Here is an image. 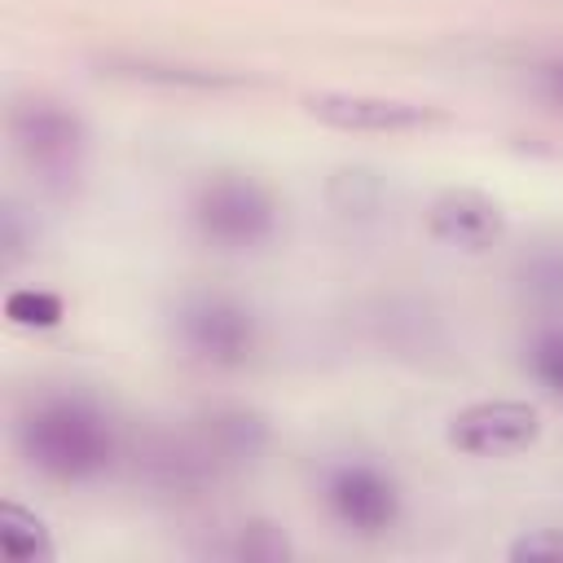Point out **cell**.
<instances>
[{
    "label": "cell",
    "instance_id": "1",
    "mask_svg": "<svg viewBox=\"0 0 563 563\" xmlns=\"http://www.w3.org/2000/svg\"><path fill=\"white\" fill-rule=\"evenodd\" d=\"M18 444L22 457L57 484H88L119 457V431L110 413L79 391L40 396L18 422Z\"/></svg>",
    "mask_w": 563,
    "mask_h": 563
},
{
    "label": "cell",
    "instance_id": "2",
    "mask_svg": "<svg viewBox=\"0 0 563 563\" xmlns=\"http://www.w3.org/2000/svg\"><path fill=\"white\" fill-rule=\"evenodd\" d=\"M189 220L198 238L216 251H260L277 233V202L260 180L242 172H220L198 185Z\"/></svg>",
    "mask_w": 563,
    "mask_h": 563
},
{
    "label": "cell",
    "instance_id": "3",
    "mask_svg": "<svg viewBox=\"0 0 563 563\" xmlns=\"http://www.w3.org/2000/svg\"><path fill=\"white\" fill-rule=\"evenodd\" d=\"M172 330L180 339V347L216 369H233L246 365L255 343H260V321L246 303H238L233 295H216V290H198L185 295L176 303Z\"/></svg>",
    "mask_w": 563,
    "mask_h": 563
},
{
    "label": "cell",
    "instance_id": "4",
    "mask_svg": "<svg viewBox=\"0 0 563 563\" xmlns=\"http://www.w3.org/2000/svg\"><path fill=\"white\" fill-rule=\"evenodd\" d=\"M321 501H325L330 519L352 537H383L396 528V519L405 510L396 475L365 457L334 462L321 479Z\"/></svg>",
    "mask_w": 563,
    "mask_h": 563
},
{
    "label": "cell",
    "instance_id": "5",
    "mask_svg": "<svg viewBox=\"0 0 563 563\" xmlns=\"http://www.w3.org/2000/svg\"><path fill=\"white\" fill-rule=\"evenodd\" d=\"M9 136H13L18 154L44 176H75L84 145H88L84 119L75 110H66L62 101H48V97L13 106Z\"/></svg>",
    "mask_w": 563,
    "mask_h": 563
},
{
    "label": "cell",
    "instance_id": "6",
    "mask_svg": "<svg viewBox=\"0 0 563 563\" xmlns=\"http://www.w3.org/2000/svg\"><path fill=\"white\" fill-rule=\"evenodd\" d=\"M541 413L528 400H475L449 418V444L466 457H510L532 449Z\"/></svg>",
    "mask_w": 563,
    "mask_h": 563
},
{
    "label": "cell",
    "instance_id": "7",
    "mask_svg": "<svg viewBox=\"0 0 563 563\" xmlns=\"http://www.w3.org/2000/svg\"><path fill=\"white\" fill-rule=\"evenodd\" d=\"M303 110L339 132H418L440 123L435 110L418 101H396V97H374V92H308Z\"/></svg>",
    "mask_w": 563,
    "mask_h": 563
},
{
    "label": "cell",
    "instance_id": "8",
    "mask_svg": "<svg viewBox=\"0 0 563 563\" xmlns=\"http://www.w3.org/2000/svg\"><path fill=\"white\" fill-rule=\"evenodd\" d=\"M427 233L453 251H488L506 238V211L479 189H444L427 207Z\"/></svg>",
    "mask_w": 563,
    "mask_h": 563
},
{
    "label": "cell",
    "instance_id": "9",
    "mask_svg": "<svg viewBox=\"0 0 563 563\" xmlns=\"http://www.w3.org/2000/svg\"><path fill=\"white\" fill-rule=\"evenodd\" d=\"M268 440V427L260 413H246V409H220L211 418H202V435H198V449L202 457L211 462V471L220 466H238V462H251Z\"/></svg>",
    "mask_w": 563,
    "mask_h": 563
},
{
    "label": "cell",
    "instance_id": "10",
    "mask_svg": "<svg viewBox=\"0 0 563 563\" xmlns=\"http://www.w3.org/2000/svg\"><path fill=\"white\" fill-rule=\"evenodd\" d=\"M519 295L532 299L545 312H563V242H541L532 246L519 268H515Z\"/></svg>",
    "mask_w": 563,
    "mask_h": 563
},
{
    "label": "cell",
    "instance_id": "11",
    "mask_svg": "<svg viewBox=\"0 0 563 563\" xmlns=\"http://www.w3.org/2000/svg\"><path fill=\"white\" fill-rule=\"evenodd\" d=\"M0 554L9 563H53V537L40 515H31L18 501L0 506Z\"/></svg>",
    "mask_w": 563,
    "mask_h": 563
},
{
    "label": "cell",
    "instance_id": "12",
    "mask_svg": "<svg viewBox=\"0 0 563 563\" xmlns=\"http://www.w3.org/2000/svg\"><path fill=\"white\" fill-rule=\"evenodd\" d=\"M523 369L537 387H545L554 400H563V325H541L523 343Z\"/></svg>",
    "mask_w": 563,
    "mask_h": 563
},
{
    "label": "cell",
    "instance_id": "13",
    "mask_svg": "<svg viewBox=\"0 0 563 563\" xmlns=\"http://www.w3.org/2000/svg\"><path fill=\"white\" fill-rule=\"evenodd\" d=\"M4 317H9V325H22V330H53V325H62L66 303L53 290L18 286L4 295Z\"/></svg>",
    "mask_w": 563,
    "mask_h": 563
},
{
    "label": "cell",
    "instance_id": "14",
    "mask_svg": "<svg viewBox=\"0 0 563 563\" xmlns=\"http://www.w3.org/2000/svg\"><path fill=\"white\" fill-rule=\"evenodd\" d=\"M233 559H246V563H273V559H286L290 554V541L273 528V523H242L238 528V541L229 545Z\"/></svg>",
    "mask_w": 563,
    "mask_h": 563
},
{
    "label": "cell",
    "instance_id": "15",
    "mask_svg": "<svg viewBox=\"0 0 563 563\" xmlns=\"http://www.w3.org/2000/svg\"><path fill=\"white\" fill-rule=\"evenodd\" d=\"M515 563H563V532L554 528H537V532H523L510 550H506Z\"/></svg>",
    "mask_w": 563,
    "mask_h": 563
},
{
    "label": "cell",
    "instance_id": "16",
    "mask_svg": "<svg viewBox=\"0 0 563 563\" xmlns=\"http://www.w3.org/2000/svg\"><path fill=\"white\" fill-rule=\"evenodd\" d=\"M545 88H550V97H554V101H559V106H563V62H559V66H550V70H545Z\"/></svg>",
    "mask_w": 563,
    "mask_h": 563
}]
</instances>
